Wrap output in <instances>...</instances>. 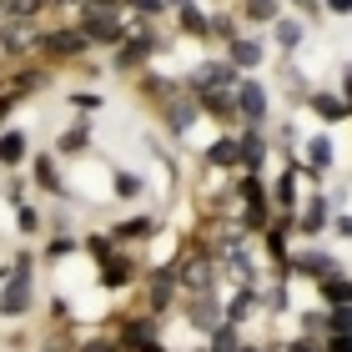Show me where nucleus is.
Listing matches in <instances>:
<instances>
[{
  "label": "nucleus",
  "instance_id": "obj_11",
  "mask_svg": "<svg viewBox=\"0 0 352 352\" xmlns=\"http://www.w3.org/2000/svg\"><path fill=\"white\" fill-rule=\"evenodd\" d=\"M45 0H0V25H15V21H36Z\"/></svg>",
  "mask_w": 352,
  "mask_h": 352
},
{
  "label": "nucleus",
  "instance_id": "obj_17",
  "mask_svg": "<svg viewBox=\"0 0 352 352\" xmlns=\"http://www.w3.org/2000/svg\"><path fill=\"white\" fill-rule=\"evenodd\" d=\"M131 262H126V257H106L101 262V287H126V282H131Z\"/></svg>",
  "mask_w": 352,
  "mask_h": 352
},
{
  "label": "nucleus",
  "instance_id": "obj_33",
  "mask_svg": "<svg viewBox=\"0 0 352 352\" xmlns=\"http://www.w3.org/2000/svg\"><path fill=\"white\" fill-rule=\"evenodd\" d=\"M247 10L257 15V21H277V0H247Z\"/></svg>",
  "mask_w": 352,
  "mask_h": 352
},
{
  "label": "nucleus",
  "instance_id": "obj_18",
  "mask_svg": "<svg viewBox=\"0 0 352 352\" xmlns=\"http://www.w3.org/2000/svg\"><path fill=\"white\" fill-rule=\"evenodd\" d=\"M322 221H327V197H307V206H302V232H322Z\"/></svg>",
  "mask_w": 352,
  "mask_h": 352
},
{
  "label": "nucleus",
  "instance_id": "obj_19",
  "mask_svg": "<svg viewBox=\"0 0 352 352\" xmlns=\"http://www.w3.org/2000/svg\"><path fill=\"white\" fill-rule=\"evenodd\" d=\"M201 106H206V116H217V121H232V116H236V101H232V91L201 96Z\"/></svg>",
  "mask_w": 352,
  "mask_h": 352
},
{
  "label": "nucleus",
  "instance_id": "obj_28",
  "mask_svg": "<svg viewBox=\"0 0 352 352\" xmlns=\"http://www.w3.org/2000/svg\"><path fill=\"white\" fill-rule=\"evenodd\" d=\"M141 191H146V182H141V176H131V171H121V176H116V197L131 201V197H141Z\"/></svg>",
  "mask_w": 352,
  "mask_h": 352
},
{
  "label": "nucleus",
  "instance_id": "obj_6",
  "mask_svg": "<svg viewBox=\"0 0 352 352\" xmlns=\"http://www.w3.org/2000/svg\"><path fill=\"white\" fill-rule=\"evenodd\" d=\"M287 272H297V277H312V282H322L338 272V257H327V252H302V257L287 262Z\"/></svg>",
  "mask_w": 352,
  "mask_h": 352
},
{
  "label": "nucleus",
  "instance_id": "obj_32",
  "mask_svg": "<svg viewBox=\"0 0 352 352\" xmlns=\"http://www.w3.org/2000/svg\"><path fill=\"white\" fill-rule=\"evenodd\" d=\"M15 227H21V232L30 236V232H36V227H41V217H36V212H30V206L21 201V206H15Z\"/></svg>",
  "mask_w": 352,
  "mask_h": 352
},
{
  "label": "nucleus",
  "instance_id": "obj_36",
  "mask_svg": "<svg viewBox=\"0 0 352 352\" xmlns=\"http://www.w3.org/2000/svg\"><path fill=\"white\" fill-rule=\"evenodd\" d=\"M322 352H352V338H347V332H338V338H327Z\"/></svg>",
  "mask_w": 352,
  "mask_h": 352
},
{
  "label": "nucleus",
  "instance_id": "obj_15",
  "mask_svg": "<svg viewBox=\"0 0 352 352\" xmlns=\"http://www.w3.org/2000/svg\"><path fill=\"white\" fill-rule=\"evenodd\" d=\"M312 111H317L322 121H347V116H352V106L342 101V96H322V91L312 96Z\"/></svg>",
  "mask_w": 352,
  "mask_h": 352
},
{
  "label": "nucleus",
  "instance_id": "obj_3",
  "mask_svg": "<svg viewBox=\"0 0 352 352\" xmlns=\"http://www.w3.org/2000/svg\"><path fill=\"white\" fill-rule=\"evenodd\" d=\"M232 101H236V116H242L247 126H267V86L262 81H236L232 86Z\"/></svg>",
  "mask_w": 352,
  "mask_h": 352
},
{
  "label": "nucleus",
  "instance_id": "obj_25",
  "mask_svg": "<svg viewBox=\"0 0 352 352\" xmlns=\"http://www.w3.org/2000/svg\"><path fill=\"white\" fill-rule=\"evenodd\" d=\"M182 30L186 36H212V21H206L197 6H182Z\"/></svg>",
  "mask_w": 352,
  "mask_h": 352
},
{
  "label": "nucleus",
  "instance_id": "obj_20",
  "mask_svg": "<svg viewBox=\"0 0 352 352\" xmlns=\"http://www.w3.org/2000/svg\"><path fill=\"white\" fill-rule=\"evenodd\" d=\"M171 282H176L171 272H151V307H156V312L171 307Z\"/></svg>",
  "mask_w": 352,
  "mask_h": 352
},
{
  "label": "nucleus",
  "instance_id": "obj_35",
  "mask_svg": "<svg viewBox=\"0 0 352 352\" xmlns=\"http://www.w3.org/2000/svg\"><path fill=\"white\" fill-rule=\"evenodd\" d=\"M126 6H136V10H146V15H162L166 0H126Z\"/></svg>",
  "mask_w": 352,
  "mask_h": 352
},
{
  "label": "nucleus",
  "instance_id": "obj_37",
  "mask_svg": "<svg viewBox=\"0 0 352 352\" xmlns=\"http://www.w3.org/2000/svg\"><path fill=\"white\" fill-rule=\"evenodd\" d=\"M81 352H116V342H106V338H96V342H86Z\"/></svg>",
  "mask_w": 352,
  "mask_h": 352
},
{
  "label": "nucleus",
  "instance_id": "obj_29",
  "mask_svg": "<svg viewBox=\"0 0 352 352\" xmlns=\"http://www.w3.org/2000/svg\"><path fill=\"white\" fill-rule=\"evenodd\" d=\"M292 201H297V171H287L277 182V206H292Z\"/></svg>",
  "mask_w": 352,
  "mask_h": 352
},
{
  "label": "nucleus",
  "instance_id": "obj_14",
  "mask_svg": "<svg viewBox=\"0 0 352 352\" xmlns=\"http://www.w3.org/2000/svg\"><path fill=\"white\" fill-rule=\"evenodd\" d=\"M257 287H242V292L232 297V307H227V322H247V317H257Z\"/></svg>",
  "mask_w": 352,
  "mask_h": 352
},
{
  "label": "nucleus",
  "instance_id": "obj_13",
  "mask_svg": "<svg viewBox=\"0 0 352 352\" xmlns=\"http://www.w3.org/2000/svg\"><path fill=\"white\" fill-rule=\"evenodd\" d=\"M191 327H197V332L221 327V307H217L212 297H197V302H191Z\"/></svg>",
  "mask_w": 352,
  "mask_h": 352
},
{
  "label": "nucleus",
  "instance_id": "obj_21",
  "mask_svg": "<svg viewBox=\"0 0 352 352\" xmlns=\"http://www.w3.org/2000/svg\"><path fill=\"white\" fill-rule=\"evenodd\" d=\"M307 166H312V171H327V166H332V141H327V136H312V141H307Z\"/></svg>",
  "mask_w": 352,
  "mask_h": 352
},
{
  "label": "nucleus",
  "instance_id": "obj_44",
  "mask_svg": "<svg viewBox=\"0 0 352 352\" xmlns=\"http://www.w3.org/2000/svg\"><path fill=\"white\" fill-rule=\"evenodd\" d=\"M297 6H307V0H297Z\"/></svg>",
  "mask_w": 352,
  "mask_h": 352
},
{
  "label": "nucleus",
  "instance_id": "obj_34",
  "mask_svg": "<svg viewBox=\"0 0 352 352\" xmlns=\"http://www.w3.org/2000/svg\"><path fill=\"white\" fill-rule=\"evenodd\" d=\"M287 352H322V342H317V338H292Z\"/></svg>",
  "mask_w": 352,
  "mask_h": 352
},
{
  "label": "nucleus",
  "instance_id": "obj_27",
  "mask_svg": "<svg viewBox=\"0 0 352 352\" xmlns=\"http://www.w3.org/2000/svg\"><path fill=\"white\" fill-rule=\"evenodd\" d=\"M277 45H282V51H297V45H302V25L297 21H277Z\"/></svg>",
  "mask_w": 352,
  "mask_h": 352
},
{
  "label": "nucleus",
  "instance_id": "obj_12",
  "mask_svg": "<svg viewBox=\"0 0 352 352\" xmlns=\"http://www.w3.org/2000/svg\"><path fill=\"white\" fill-rule=\"evenodd\" d=\"M45 51H51V56H81L86 36H81V30H56V36H45Z\"/></svg>",
  "mask_w": 352,
  "mask_h": 352
},
{
  "label": "nucleus",
  "instance_id": "obj_24",
  "mask_svg": "<svg viewBox=\"0 0 352 352\" xmlns=\"http://www.w3.org/2000/svg\"><path fill=\"white\" fill-rule=\"evenodd\" d=\"M236 347H242V338H236V322L212 327V352H236Z\"/></svg>",
  "mask_w": 352,
  "mask_h": 352
},
{
  "label": "nucleus",
  "instance_id": "obj_31",
  "mask_svg": "<svg viewBox=\"0 0 352 352\" xmlns=\"http://www.w3.org/2000/svg\"><path fill=\"white\" fill-rule=\"evenodd\" d=\"M81 146H86V126H71V131L60 136V156H66V151H81Z\"/></svg>",
  "mask_w": 352,
  "mask_h": 352
},
{
  "label": "nucleus",
  "instance_id": "obj_1",
  "mask_svg": "<svg viewBox=\"0 0 352 352\" xmlns=\"http://www.w3.org/2000/svg\"><path fill=\"white\" fill-rule=\"evenodd\" d=\"M25 307H30V262H15L6 277V292H0V317L15 322V317H25Z\"/></svg>",
  "mask_w": 352,
  "mask_h": 352
},
{
  "label": "nucleus",
  "instance_id": "obj_10",
  "mask_svg": "<svg viewBox=\"0 0 352 352\" xmlns=\"http://www.w3.org/2000/svg\"><path fill=\"white\" fill-rule=\"evenodd\" d=\"M206 162H212V166H236V162H242V141H236V136H217L212 146H206Z\"/></svg>",
  "mask_w": 352,
  "mask_h": 352
},
{
  "label": "nucleus",
  "instance_id": "obj_8",
  "mask_svg": "<svg viewBox=\"0 0 352 352\" xmlns=\"http://www.w3.org/2000/svg\"><path fill=\"white\" fill-rule=\"evenodd\" d=\"M317 292H322L327 307H352V282L342 277V272H332V277L317 282Z\"/></svg>",
  "mask_w": 352,
  "mask_h": 352
},
{
  "label": "nucleus",
  "instance_id": "obj_26",
  "mask_svg": "<svg viewBox=\"0 0 352 352\" xmlns=\"http://www.w3.org/2000/svg\"><path fill=\"white\" fill-rule=\"evenodd\" d=\"M201 111H197V101H171V126L176 131H191V121H197Z\"/></svg>",
  "mask_w": 352,
  "mask_h": 352
},
{
  "label": "nucleus",
  "instance_id": "obj_22",
  "mask_svg": "<svg viewBox=\"0 0 352 352\" xmlns=\"http://www.w3.org/2000/svg\"><path fill=\"white\" fill-rule=\"evenodd\" d=\"M36 182L45 191H56V197H66V186H60V176H56V162L51 156H36Z\"/></svg>",
  "mask_w": 352,
  "mask_h": 352
},
{
  "label": "nucleus",
  "instance_id": "obj_2",
  "mask_svg": "<svg viewBox=\"0 0 352 352\" xmlns=\"http://www.w3.org/2000/svg\"><path fill=\"white\" fill-rule=\"evenodd\" d=\"M191 96H217V91H232L236 86V66H227V60H201L197 71L186 76Z\"/></svg>",
  "mask_w": 352,
  "mask_h": 352
},
{
  "label": "nucleus",
  "instance_id": "obj_41",
  "mask_svg": "<svg viewBox=\"0 0 352 352\" xmlns=\"http://www.w3.org/2000/svg\"><path fill=\"white\" fill-rule=\"evenodd\" d=\"M136 352H166V347H162V342H141Z\"/></svg>",
  "mask_w": 352,
  "mask_h": 352
},
{
  "label": "nucleus",
  "instance_id": "obj_30",
  "mask_svg": "<svg viewBox=\"0 0 352 352\" xmlns=\"http://www.w3.org/2000/svg\"><path fill=\"white\" fill-rule=\"evenodd\" d=\"M327 332V317L322 312H302V338H322Z\"/></svg>",
  "mask_w": 352,
  "mask_h": 352
},
{
  "label": "nucleus",
  "instance_id": "obj_43",
  "mask_svg": "<svg viewBox=\"0 0 352 352\" xmlns=\"http://www.w3.org/2000/svg\"><path fill=\"white\" fill-rule=\"evenodd\" d=\"M166 6H176V10H182V6H191V0H166Z\"/></svg>",
  "mask_w": 352,
  "mask_h": 352
},
{
  "label": "nucleus",
  "instance_id": "obj_40",
  "mask_svg": "<svg viewBox=\"0 0 352 352\" xmlns=\"http://www.w3.org/2000/svg\"><path fill=\"white\" fill-rule=\"evenodd\" d=\"M342 101H352V66L342 71Z\"/></svg>",
  "mask_w": 352,
  "mask_h": 352
},
{
  "label": "nucleus",
  "instance_id": "obj_7",
  "mask_svg": "<svg viewBox=\"0 0 352 352\" xmlns=\"http://www.w3.org/2000/svg\"><path fill=\"white\" fill-rule=\"evenodd\" d=\"M262 41H247V36H232L227 41V66H236V71H252V66H262Z\"/></svg>",
  "mask_w": 352,
  "mask_h": 352
},
{
  "label": "nucleus",
  "instance_id": "obj_16",
  "mask_svg": "<svg viewBox=\"0 0 352 352\" xmlns=\"http://www.w3.org/2000/svg\"><path fill=\"white\" fill-rule=\"evenodd\" d=\"M25 151H30L25 131H6V136H0V162H6V166H21V162H25Z\"/></svg>",
  "mask_w": 352,
  "mask_h": 352
},
{
  "label": "nucleus",
  "instance_id": "obj_39",
  "mask_svg": "<svg viewBox=\"0 0 352 352\" xmlns=\"http://www.w3.org/2000/svg\"><path fill=\"white\" fill-rule=\"evenodd\" d=\"M332 227H338V236H352V217H338Z\"/></svg>",
  "mask_w": 352,
  "mask_h": 352
},
{
  "label": "nucleus",
  "instance_id": "obj_23",
  "mask_svg": "<svg viewBox=\"0 0 352 352\" xmlns=\"http://www.w3.org/2000/svg\"><path fill=\"white\" fill-rule=\"evenodd\" d=\"M116 236H121V242H141V236H156V221H151V217H131L126 227H116Z\"/></svg>",
  "mask_w": 352,
  "mask_h": 352
},
{
  "label": "nucleus",
  "instance_id": "obj_9",
  "mask_svg": "<svg viewBox=\"0 0 352 352\" xmlns=\"http://www.w3.org/2000/svg\"><path fill=\"white\" fill-rule=\"evenodd\" d=\"M267 162V136L257 131V126H247V136H242V166L247 171H262Z\"/></svg>",
  "mask_w": 352,
  "mask_h": 352
},
{
  "label": "nucleus",
  "instance_id": "obj_4",
  "mask_svg": "<svg viewBox=\"0 0 352 352\" xmlns=\"http://www.w3.org/2000/svg\"><path fill=\"white\" fill-rule=\"evenodd\" d=\"M81 36H86V45H121L126 25L106 10H81Z\"/></svg>",
  "mask_w": 352,
  "mask_h": 352
},
{
  "label": "nucleus",
  "instance_id": "obj_5",
  "mask_svg": "<svg viewBox=\"0 0 352 352\" xmlns=\"http://www.w3.org/2000/svg\"><path fill=\"white\" fill-rule=\"evenodd\" d=\"M176 282H182L191 297H212V287H217V267L206 262V257H197V262H182V267H176Z\"/></svg>",
  "mask_w": 352,
  "mask_h": 352
},
{
  "label": "nucleus",
  "instance_id": "obj_38",
  "mask_svg": "<svg viewBox=\"0 0 352 352\" xmlns=\"http://www.w3.org/2000/svg\"><path fill=\"white\" fill-rule=\"evenodd\" d=\"M327 10L332 15H352V0H327Z\"/></svg>",
  "mask_w": 352,
  "mask_h": 352
},
{
  "label": "nucleus",
  "instance_id": "obj_42",
  "mask_svg": "<svg viewBox=\"0 0 352 352\" xmlns=\"http://www.w3.org/2000/svg\"><path fill=\"white\" fill-rule=\"evenodd\" d=\"M236 352H272V347H236Z\"/></svg>",
  "mask_w": 352,
  "mask_h": 352
}]
</instances>
